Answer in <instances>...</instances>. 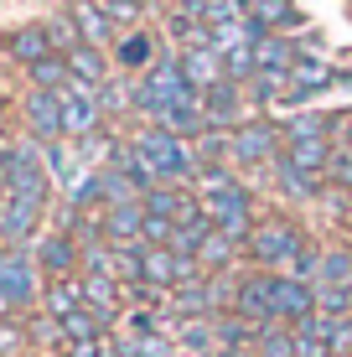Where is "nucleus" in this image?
<instances>
[{
    "mask_svg": "<svg viewBox=\"0 0 352 357\" xmlns=\"http://www.w3.org/2000/svg\"><path fill=\"white\" fill-rule=\"evenodd\" d=\"M140 151V161L151 166V176L155 181H192L197 176V155H192V145L181 140V135H171V130H161V125H145L135 140H130Z\"/></svg>",
    "mask_w": 352,
    "mask_h": 357,
    "instance_id": "nucleus-1",
    "label": "nucleus"
},
{
    "mask_svg": "<svg viewBox=\"0 0 352 357\" xmlns=\"http://www.w3.org/2000/svg\"><path fill=\"white\" fill-rule=\"evenodd\" d=\"M42 269L31 249H0V316H21L42 301Z\"/></svg>",
    "mask_w": 352,
    "mask_h": 357,
    "instance_id": "nucleus-2",
    "label": "nucleus"
},
{
    "mask_svg": "<svg viewBox=\"0 0 352 357\" xmlns=\"http://www.w3.org/2000/svg\"><path fill=\"white\" fill-rule=\"evenodd\" d=\"M0 187H6V197H36V202H47L52 171H47V155L36 151V140L0 145Z\"/></svg>",
    "mask_w": 352,
    "mask_h": 357,
    "instance_id": "nucleus-3",
    "label": "nucleus"
},
{
    "mask_svg": "<svg viewBox=\"0 0 352 357\" xmlns=\"http://www.w3.org/2000/svg\"><path fill=\"white\" fill-rule=\"evenodd\" d=\"M300 249H306V233L290 223V218H264L249 233V259L259 269H270V275H285Z\"/></svg>",
    "mask_w": 352,
    "mask_h": 357,
    "instance_id": "nucleus-4",
    "label": "nucleus"
},
{
    "mask_svg": "<svg viewBox=\"0 0 352 357\" xmlns=\"http://www.w3.org/2000/svg\"><path fill=\"white\" fill-rule=\"evenodd\" d=\"M99 125H104L99 89L68 78V89H63V135H68V140H93V135H99Z\"/></svg>",
    "mask_w": 352,
    "mask_h": 357,
    "instance_id": "nucleus-5",
    "label": "nucleus"
},
{
    "mask_svg": "<svg viewBox=\"0 0 352 357\" xmlns=\"http://www.w3.org/2000/svg\"><path fill=\"white\" fill-rule=\"evenodd\" d=\"M202 213L213 218V228L223 233V238L249 243V233H254V202H249L244 187H228V192H217V197H202Z\"/></svg>",
    "mask_w": 352,
    "mask_h": 357,
    "instance_id": "nucleus-6",
    "label": "nucleus"
},
{
    "mask_svg": "<svg viewBox=\"0 0 352 357\" xmlns=\"http://www.w3.org/2000/svg\"><path fill=\"white\" fill-rule=\"evenodd\" d=\"M270 305L280 326H306L316 316V285H306L296 275H270Z\"/></svg>",
    "mask_w": 352,
    "mask_h": 357,
    "instance_id": "nucleus-7",
    "label": "nucleus"
},
{
    "mask_svg": "<svg viewBox=\"0 0 352 357\" xmlns=\"http://www.w3.org/2000/svg\"><path fill=\"white\" fill-rule=\"evenodd\" d=\"M42 213H47V202H36V197H0V243L26 249L36 238V228H42Z\"/></svg>",
    "mask_w": 352,
    "mask_h": 357,
    "instance_id": "nucleus-8",
    "label": "nucleus"
},
{
    "mask_svg": "<svg viewBox=\"0 0 352 357\" xmlns=\"http://www.w3.org/2000/svg\"><path fill=\"white\" fill-rule=\"evenodd\" d=\"M36 269H42L47 280H72V275H83V249H78V238L72 233H47L42 243H36Z\"/></svg>",
    "mask_w": 352,
    "mask_h": 357,
    "instance_id": "nucleus-9",
    "label": "nucleus"
},
{
    "mask_svg": "<svg viewBox=\"0 0 352 357\" xmlns=\"http://www.w3.org/2000/svg\"><path fill=\"white\" fill-rule=\"evenodd\" d=\"M21 114H26V130H31V140H36V145H57V140H68V135H63V93H42V89H31Z\"/></svg>",
    "mask_w": 352,
    "mask_h": 357,
    "instance_id": "nucleus-10",
    "label": "nucleus"
},
{
    "mask_svg": "<svg viewBox=\"0 0 352 357\" xmlns=\"http://www.w3.org/2000/svg\"><path fill=\"white\" fill-rule=\"evenodd\" d=\"M280 130L275 125H238L234 130V166H264L280 161Z\"/></svg>",
    "mask_w": 352,
    "mask_h": 357,
    "instance_id": "nucleus-11",
    "label": "nucleus"
},
{
    "mask_svg": "<svg viewBox=\"0 0 352 357\" xmlns=\"http://www.w3.org/2000/svg\"><path fill=\"white\" fill-rule=\"evenodd\" d=\"M280 155H285L296 171H306V176H332L337 140H332V135H296V140H285Z\"/></svg>",
    "mask_w": 352,
    "mask_h": 357,
    "instance_id": "nucleus-12",
    "label": "nucleus"
},
{
    "mask_svg": "<svg viewBox=\"0 0 352 357\" xmlns=\"http://www.w3.org/2000/svg\"><path fill=\"white\" fill-rule=\"evenodd\" d=\"M202 114H208V130H238L244 125V83L223 78L217 89L202 93Z\"/></svg>",
    "mask_w": 352,
    "mask_h": 357,
    "instance_id": "nucleus-13",
    "label": "nucleus"
},
{
    "mask_svg": "<svg viewBox=\"0 0 352 357\" xmlns=\"http://www.w3.org/2000/svg\"><path fill=\"white\" fill-rule=\"evenodd\" d=\"M176 63H181V78H187L192 93H208V89H217V83L228 78L217 47H187V52H176Z\"/></svg>",
    "mask_w": 352,
    "mask_h": 357,
    "instance_id": "nucleus-14",
    "label": "nucleus"
},
{
    "mask_svg": "<svg viewBox=\"0 0 352 357\" xmlns=\"http://www.w3.org/2000/svg\"><path fill=\"white\" fill-rule=\"evenodd\" d=\"M6 57H16L21 68H36V63H47V57H57L52 31H47V21H31V26L6 31Z\"/></svg>",
    "mask_w": 352,
    "mask_h": 357,
    "instance_id": "nucleus-15",
    "label": "nucleus"
},
{
    "mask_svg": "<svg viewBox=\"0 0 352 357\" xmlns=\"http://www.w3.org/2000/svg\"><path fill=\"white\" fill-rule=\"evenodd\" d=\"M145 202H125V207H104V243L114 249H145Z\"/></svg>",
    "mask_w": 352,
    "mask_h": 357,
    "instance_id": "nucleus-16",
    "label": "nucleus"
},
{
    "mask_svg": "<svg viewBox=\"0 0 352 357\" xmlns=\"http://www.w3.org/2000/svg\"><path fill=\"white\" fill-rule=\"evenodd\" d=\"M72 26H78V42L83 47H99L114 36V21H109V10L99 6V0H72Z\"/></svg>",
    "mask_w": 352,
    "mask_h": 357,
    "instance_id": "nucleus-17",
    "label": "nucleus"
},
{
    "mask_svg": "<svg viewBox=\"0 0 352 357\" xmlns=\"http://www.w3.org/2000/svg\"><path fill=\"white\" fill-rule=\"evenodd\" d=\"M72 311H83V280H47L42 290V316H52V321H68Z\"/></svg>",
    "mask_w": 352,
    "mask_h": 357,
    "instance_id": "nucleus-18",
    "label": "nucleus"
},
{
    "mask_svg": "<svg viewBox=\"0 0 352 357\" xmlns=\"http://www.w3.org/2000/svg\"><path fill=\"white\" fill-rule=\"evenodd\" d=\"M337 83V73L332 63H321V57H300L296 52V68H290V89H296V98H311V93H321V89H332Z\"/></svg>",
    "mask_w": 352,
    "mask_h": 357,
    "instance_id": "nucleus-19",
    "label": "nucleus"
},
{
    "mask_svg": "<svg viewBox=\"0 0 352 357\" xmlns=\"http://www.w3.org/2000/svg\"><path fill=\"white\" fill-rule=\"evenodd\" d=\"M249 16H254V26H259V31H275V36H285L290 26H300L296 0H254Z\"/></svg>",
    "mask_w": 352,
    "mask_h": 357,
    "instance_id": "nucleus-20",
    "label": "nucleus"
},
{
    "mask_svg": "<svg viewBox=\"0 0 352 357\" xmlns=\"http://www.w3.org/2000/svg\"><path fill=\"white\" fill-rule=\"evenodd\" d=\"M296 68V47L285 42V36L264 31L259 42H254V73H290Z\"/></svg>",
    "mask_w": 352,
    "mask_h": 357,
    "instance_id": "nucleus-21",
    "label": "nucleus"
},
{
    "mask_svg": "<svg viewBox=\"0 0 352 357\" xmlns=\"http://www.w3.org/2000/svg\"><path fill=\"white\" fill-rule=\"evenodd\" d=\"M68 68H72V78L89 83V89H104V83H109V57L99 52V47H72Z\"/></svg>",
    "mask_w": 352,
    "mask_h": 357,
    "instance_id": "nucleus-22",
    "label": "nucleus"
},
{
    "mask_svg": "<svg viewBox=\"0 0 352 357\" xmlns=\"http://www.w3.org/2000/svg\"><path fill=\"white\" fill-rule=\"evenodd\" d=\"M296 331H311V337H316L321 342V347H342V342L352 337V316H332V311H316V316H311V321L306 326H296Z\"/></svg>",
    "mask_w": 352,
    "mask_h": 357,
    "instance_id": "nucleus-23",
    "label": "nucleus"
},
{
    "mask_svg": "<svg viewBox=\"0 0 352 357\" xmlns=\"http://www.w3.org/2000/svg\"><path fill=\"white\" fill-rule=\"evenodd\" d=\"M275 187L285 197H296V202H306V197H321V176H306V171H296L280 155V161H275Z\"/></svg>",
    "mask_w": 352,
    "mask_h": 357,
    "instance_id": "nucleus-24",
    "label": "nucleus"
},
{
    "mask_svg": "<svg viewBox=\"0 0 352 357\" xmlns=\"http://www.w3.org/2000/svg\"><path fill=\"white\" fill-rule=\"evenodd\" d=\"M26 78H31V89H42V93H63L68 78H72V68H68V57L57 52V57H47V63L26 68Z\"/></svg>",
    "mask_w": 352,
    "mask_h": 357,
    "instance_id": "nucleus-25",
    "label": "nucleus"
},
{
    "mask_svg": "<svg viewBox=\"0 0 352 357\" xmlns=\"http://www.w3.org/2000/svg\"><path fill=\"white\" fill-rule=\"evenodd\" d=\"M57 326H63V347H68V342H99V337H109V326L89 311V305H83V311H72L68 321H57Z\"/></svg>",
    "mask_w": 352,
    "mask_h": 357,
    "instance_id": "nucleus-26",
    "label": "nucleus"
},
{
    "mask_svg": "<svg viewBox=\"0 0 352 357\" xmlns=\"http://www.w3.org/2000/svg\"><path fill=\"white\" fill-rule=\"evenodd\" d=\"M316 285L352 290V254L347 249H321V280H316Z\"/></svg>",
    "mask_w": 352,
    "mask_h": 357,
    "instance_id": "nucleus-27",
    "label": "nucleus"
},
{
    "mask_svg": "<svg viewBox=\"0 0 352 357\" xmlns=\"http://www.w3.org/2000/svg\"><path fill=\"white\" fill-rule=\"evenodd\" d=\"M176 342L171 337H125L119 342V357H171Z\"/></svg>",
    "mask_w": 352,
    "mask_h": 357,
    "instance_id": "nucleus-28",
    "label": "nucleus"
},
{
    "mask_svg": "<svg viewBox=\"0 0 352 357\" xmlns=\"http://www.w3.org/2000/svg\"><path fill=\"white\" fill-rule=\"evenodd\" d=\"M155 57H151V36L145 31H130L125 42H119V68H151Z\"/></svg>",
    "mask_w": 352,
    "mask_h": 357,
    "instance_id": "nucleus-29",
    "label": "nucleus"
},
{
    "mask_svg": "<svg viewBox=\"0 0 352 357\" xmlns=\"http://www.w3.org/2000/svg\"><path fill=\"white\" fill-rule=\"evenodd\" d=\"M26 321H16V316H0V357H21L26 352Z\"/></svg>",
    "mask_w": 352,
    "mask_h": 357,
    "instance_id": "nucleus-30",
    "label": "nucleus"
},
{
    "mask_svg": "<svg viewBox=\"0 0 352 357\" xmlns=\"http://www.w3.org/2000/svg\"><path fill=\"white\" fill-rule=\"evenodd\" d=\"M316 311H332V316H352V290H337V285H316Z\"/></svg>",
    "mask_w": 352,
    "mask_h": 357,
    "instance_id": "nucleus-31",
    "label": "nucleus"
},
{
    "mask_svg": "<svg viewBox=\"0 0 352 357\" xmlns=\"http://www.w3.org/2000/svg\"><path fill=\"white\" fill-rule=\"evenodd\" d=\"M285 275H296V280H306V285H316V280H321V249H311V243H306Z\"/></svg>",
    "mask_w": 352,
    "mask_h": 357,
    "instance_id": "nucleus-32",
    "label": "nucleus"
},
{
    "mask_svg": "<svg viewBox=\"0 0 352 357\" xmlns=\"http://www.w3.org/2000/svg\"><path fill=\"white\" fill-rule=\"evenodd\" d=\"M104 10H109V21H114V26H135L140 21V0H104Z\"/></svg>",
    "mask_w": 352,
    "mask_h": 357,
    "instance_id": "nucleus-33",
    "label": "nucleus"
},
{
    "mask_svg": "<svg viewBox=\"0 0 352 357\" xmlns=\"http://www.w3.org/2000/svg\"><path fill=\"white\" fill-rule=\"evenodd\" d=\"M332 187L352 192V145H337V161H332Z\"/></svg>",
    "mask_w": 352,
    "mask_h": 357,
    "instance_id": "nucleus-34",
    "label": "nucleus"
},
{
    "mask_svg": "<svg viewBox=\"0 0 352 357\" xmlns=\"http://www.w3.org/2000/svg\"><path fill=\"white\" fill-rule=\"evenodd\" d=\"M109 347H114L109 337H99V342H68V347H63V357H104Z\"/></svg>",
    "mask_w": 352,
    "mask_h": 357,
    "instance_id": "nucleus-35",
    "label": "nucleus"
},
{
    "mask_svg": "<svg viewBox=\"0 0 352 357\" xmlns=\"http://www.w3.org/2000/svg\"><path fill=\"white\" fill-rule=\"evenodd\" d=\"M296 357H332V347H321L311 331H296Z\"/></svg>",
    "mask_w": 352,
    "mask_h": 357,
    "instance_id": "nucleus-36",
    "label": "nucleus"
},
{
    "mask_svg": "<svg viewBox=\"0 0 352 357\" xmlns=\"http://www.w3.org/2000/svg\"><path fill=\"white\" fill-rule=\"evenodd\" d=\"M337 145H352V114L337 119Z\"/></svg>",
    "mask_w": 352,
    "mask_h": 357,
    "instance_id": "nucleus-37",
    "label": "nucleus"
},
{
    "mask_svg": "<svg viewBox=\"0 0 352 357\" xmlns=\"http://www.w3.org/2000/svg\"><path fill=\"white\" fill-rule=\"evenodd\" d=\"M21 357H42V352H21Z\"/></svg>",
    "mask_w": 352,
    "mask_h": 357,
    "instance_id": "nucleus-38",
    "label": "nucleus"
},
{
    "mask_svg": "<svg viewBox=\"0 0 352 357\" xmlns=\"http://www.w3.org/2000/svg\"><path fill=\"white\" fill-rule=\"evenodd\" d=\"M0 249H6V243H0Z\"/></svg>",
    "mask_w": 352,
    "mask_h": 357,
    "instance_id": "nucleus-39",
    "label": "nucleus"
},
{
    "mask_svg": "<svg viewBox=\"0 0 352 357\" xmlns=\"http://www.w3.org/2000/svg\"><path fill=\"white\" fill-rule=\"evenodd\" d=\"M332 357H337V352H332Z\"/></svg>",
    "mask_w": 352,
    "mask_h": 357,
    "instance_id": "nucleus-40",
    "label": "nucleus"
}]
</instances>
